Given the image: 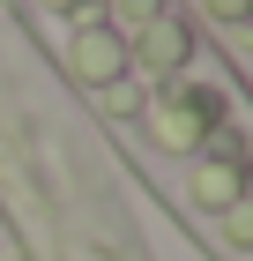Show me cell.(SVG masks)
<instances>
[{
    "label": "cell",
    "instance_id": "obj_1",
    "mask_svg": "<svg viewBox=\"0 0 253 261\" xmlns=\"http://www.w3.org/2000/svg\"><path fill=\"white\" fill-rule=\"evenodd\" d=\"M75 60H82V75H90V82H112L127 53H119L112 30H82V38H75Z\"/></svg>",
    "mask_w": 253,
    "mask_h": 261
},
{
    "label": "cell",
    "instance_id": "obj_2",
    "mask_svg": "<svg viewBox=\"0 0 253 261\" xmlns=\"http://www.w3.org/2000/svg\"><path fill=\"white\" fill-rule=\"evenodd\" d=\"M60 8H82V0H60Z\"/></svg>",
    "mask_w": 253,
    "mask_h": 261
}]
</instances>
